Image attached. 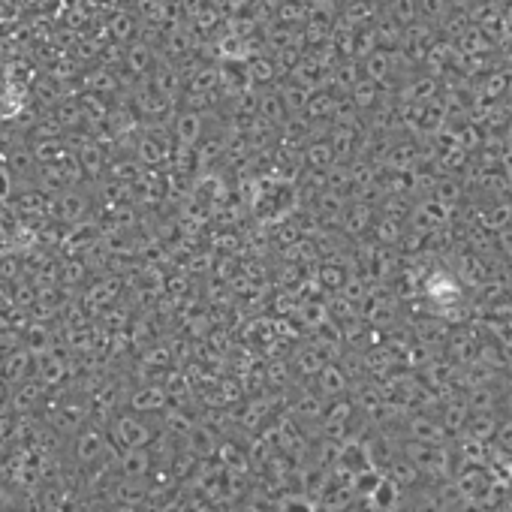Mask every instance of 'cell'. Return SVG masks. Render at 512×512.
I'll return each instance as SVG.
<instances>
[{
  "label": "cell",
  "mask_w": 512,
  "mask_h": 512,
  "mask_svg": "<svg viewBox=\"0 0 512 512\" xmlns=\"http://www.w3.org/2000/svg\"><path fill=\"white\" fill-rule=\"evenodd\" d=\"M58 205H61V217H67V220H79V217L85 214V202H82L73 190H67V193L58 199Z\"/></svg>",
  "instance_id": "obj_1"
},
{
  "label": "cell",
  "mask_w": 512,
  "mask_h": 512,
  "mask_svg": "<svg viewBox=\"0 0 512 512\" xmlns=\"http://www.w3.org/2000/svg\"><path fill=\"white\" fill-rule=\"evenodd\" d=\"M263 109H266V115H269V118H275V121H281V118H284V103H281L278 97L263 100Z\"/></svg>",
  "instance_id": "obj_2"
}]
</instances>
